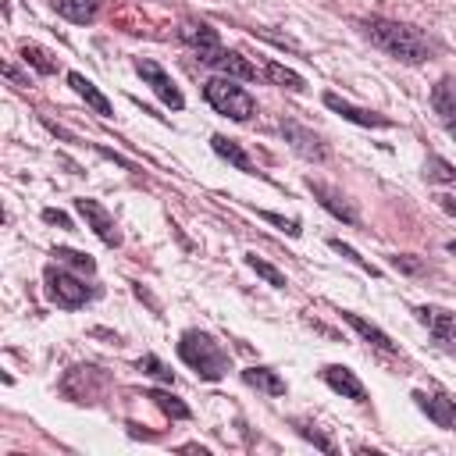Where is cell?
Masks as SVG:
<instances>
[{
    "instance_id": "cell-1",
    "label": "cell",
    "mask_w": 456,
    "mask_h": 456,
    "mask_svg": "<svg viewBox=\"0 0 456 456\" xmlns=\"http://www.w3.org/2000/svg\"><path fill=\"white\" fill-rule=\"evenodd\" d=\"M363 32L367 39L385 50L388 57L403 61V64H424L431 57V43L420 28L406 25V21H392V18H367L363 21Z\"/></svg>"
},
{
    "instance_id": "cell-2",
    "label": "cell",
    "mask_w": 456,
    "mask_h": 456,
    "mask_svg": "<svg viewBox=\"0 0 456 456\" xmlns=\"http://www.w3.org/2000/svg\"><path fill=\"white\" fill-rule=\"evenodd\" d=\"M178 356H182L200 378H207V381H217V378H224V370H228L224 349H221L210 335H203V331H185L182 342H178Z\"/></svg>"
},
{
    "instance_id": "cell-3",
    "label": "cell",
    "mask_w": 456,
    "mask_h": 456,
    "mask_svg": "<svg viewBox=\"0 0 456 456\" xmlns=\"http://www.w3.org/2000/svg\"><path fill=\"white\" fill-rule=\"evenodd\" d=\"M203 96H207V103H210L217 114H224V118L249 121V118L256 114V100H253L235 78H210V82L203 86Z\"/></svg>"
},
{
    "instance_id": "cell-4",
    "label": "cell",
    "mask_w": 456,
    "mask_h": 456,
    "mask_svg": "<svg viewBox=\"0 0 456 456\" xmlns=\"http://www.w3.org/2000/svg\"><path fill=\"white\" fill-rule=\"evenodd\" d=\"M43 281H46V296H50L57 306H64V310H78V306H86V303L93 299V289H89L86 281H78L75 274H68V271L46 267V271H43Z\"/></svg>"
},
{
    "instance_id": "cell-5",
    "label": "cell",
    "mask_w": 456,
    "mask_h": 456,
    "mask_svg": "<svg viewBox=\"0 0 456 456\" xmlns=\"http://www.w3.org/2000/svg\"><path fill=\"white\" fill-rule=\"evenodd\" d=\"M178 36H182V39H185V43H189L196 53H200V61H203V64H214V68H217L221 53H224L217 28H210L207 21H182Z\"/></svg>"
},
{
    "instance_id": "cell-6",
    "label": "cell",
    "mask_w": 456,
    "mask_h": 456,
    "mask_svg": "<svg viewBox=\"0 0 456 456\" xmlns=\"http://www.w3.org/2000/svg\"><path fill=\"white\" fill-rule=\"evenodd\" d=\"M278 132L285 135V142H292V150H296L299 157H306V160H324V157H328V146H324L321 135L310 132L306 125H299V121H292V118H281V121H278Z\"/></svg>"
},
{
    "instance_id": "cell-7",
    "label": "cell",
    "mask_w": 456,
    "mask_h": 456,
    "mask_svg": "<svg viewBox=\"0 0 456 456\" xmlns=\"http://www.w3.org/2000/svg\"><path fill=\"white\" fill-rule=\"evenodd\" d=\"M135 71H139V75L150 82V89H153V93H157V96H160V100H164L171 110H182V107H185L182 89L175 86V78H171V75H167V71H164L157 61H139V64H135Z\"/></svg>"
},
{
    "instance_id": "cell-8",
    "label": "cell",
    "mask_w": 456,
    "mask_h": 456,
    "mask_svg": "<svg viewBox=\"0 0 456 456\" xmlns=\"http://www.w3.org/2000/svg\"><path fill=\"white\" fill-rule=\"evenodd\" d=\"M417 317H420V324L431 331V338H435L442 349L456 353V314H452V310H442V306H420Z\"/></svg>"
},
{
    "instance_id": "cell-9",
    "label": "cell",
    "mask_w": 456,
    "mask_h": 456,
    "mask_svg": "<svg viewBox=\"0 0 456 456\" xmlns=\"http://www.w3.org/2000/svg\"><path fill=\"white\" fill-rule=\"evenodd\" d=\"M75 210L89 221V228L100 235V242H107V246H118V242H121V232H118L114 217L107 214L103 203H96V200H75Z\"/></svg>"
},
{
    "instance_id": "cell-10",
    "label": "cell",
    "mask_w": 456,
    "mask_h": 456,
    "mask_svg": "<svg viewBox=\"0 0 456 456\" xmlns=\"http://www.w3.org/2000/svg\"><path fill=\"white\" fill-rule=\"evenodd\" d=\"M310 185V192H314V200L331 214V217H338V221H346V224H356L360 221V214H356V207L338 192V189H331V185H324V182H306Z\"/></svg>"
},
{
    "instance_id": "cell-11",
    "label": "cell",
    "mask_w": 456,
    "mask_h": 456,
    "mask_svg": "<svg viewBox=\"0 0 456 456\" xmlns=\"http://www.w3.org/2000/svg\"><path fill=\"white\" fill-rule=\"evenodd\" d=\"M324 107L335 110V114H342V118L353 121V125H363V128H392V118L374 114V110H363V107H353L349 100H342V96H335V93H324Z\"/></svg>"
},
{
    "instance_id": "cell-12",
    "label": "cell",
    "mask_w": 456,
    "mask_h": 456,
    "mask_svg": "<svg viewBox=\"0 0 456 456\" xmlns=\"http://www.w3.org/2000/svg\"><path fill=\"white\" fill-rule=\"evenodd\" d=\"M431 107H435L438 121L445 125V132L456 135V78H452V75H445V78L435 82V89H431Z\"/></svg>"
},
{
    "instance_id": "cell-13",
    "label": "cell",
    "mask_w": 456,
    "mask_h": 456,
    "mask_svg": "<svg viewBox=\"0 0 456 456\" xmlns=\"http://www.w3.org/2000/svg\"><path fill=\"white\" fill-rule=\"evenodd\" d=\"M321 378H324V385H328V388L342 392L346 399L367 403V388H363V381H360L349 367H342V363H328V367H321Z\"/></svg>"
},
{
    "instance_id": "cell-14",
    "label": "cell",
    "mask_w": 456,
    "mask_h": 456,
    "mask_svg": "<svg viewBox=\"0 0 456 456\" xmlns=\"http://www.w3.org/2000/svg\"><path fill=\"white\" fill-rule=\"evenodd\" d=\"M413 399H417V406L438 424V428H445V431H456V403L449 399V395H431V392H413Z\"/></svg>"
},
{
    "instance_id": "cell-15",
    "label": "cell",
    "mask_w": 456,
    "mask_h": 456,
    "mask_svg": "<svg viewBox=\"0 0 456 456\" xmlns=\"http://www.w3.org/2000/svg\"><path fill=\"white\" fill-rule=\"evenodd\" d=\"M68 86H71V89H75V93H78V96H82L96 114H103V118H110V114H114L110 100H107V96H103V93H100V89H96L82 71H68Z\"/></svg>"
},
{
    "instance_id": "cell-16",
    "label": "cell",
    "mask_w": 456,
    "mask_h": 456,
    "mask_svg": "<svg viewBox=\"0 0 456 456\" xmlns=\"http://www.w3.org/2000/svg\"><path fill=\"white\" fill-rule=\"evenodd\" d=\"M342 317H346V321H349V324H353V328H356V331H360L374 349H381V353H395V342H392L378 324H370L367 317H360V314H353V310H342Z\"/></svg>"
},
{
    "instance_id": "cell-17",
    "label": "cell",
    "mask_w": 456,
    "mask_h": 456,
    "mask_svg": "<svg viewBox=\"0 0 456 456\" xmlns=\"http://www.w3.org/2000/svg\"><path fill=\"white\" fill-rule=\"evenodd\" d=\"M53 11L75 25H89L100 11V0H53Z\"/></svg>"
},
{
    "instance_id": "cell-18",
    "label": "cell",
    "mask_w": 456,
    "mask_h": 456,
    "mask_svg": "<svg viewBox=\"0 0 456 456\" xmlns=\"http://www.w3.org/2000/svg\"><path fill=\"white\" fill-rule=\"evenodd\" d=\"M210 146H214V153H217V157H224L228 164H235L239 171L253 175V160L246 157V150H242L235 139H228V135H214V139H210Z\"/></svg>"
},
{
    "instance_id": "cell-19",
    "label": "cell",
    "mask_w": 456,
    "mask_h": 456,
    "mask_svg": "<svg viewBox=\"0 0 456 456\" xmlns=\"http://www.w3.org/2000/svg\"><path fill=\"white\" fill-rule=\"evenodd\" d=\"M242 381L253 385V388H260V392H267V395H285V381L271 367H246L242 370Z\"/></svg>"
},
{
    "instance_id": "cell-20",
    "label": "cell",
    "mask_w": 456,
    "mask_h": 456,
    "mask_svg": "<svg viewBox=\"0 0 456 456\" xmlns=\"http://www.w3.org/2000/svg\"><path fill=\"white\" fill-rule=\"evenodd\" d=\"M217 68L228 75V78H242V82H253L256 78V64H249L242 53H235V50H224L221 53V61H217Z\"/></svg>"
},
{
    "instance_id": "cell-21",
    "label": "cell",
    "mask_w": 456,
    "mask_h": 456,
    "mask_svg": "<svg viewBox=\"0 0 456 456\" xmlns=\"http://www.w3.org/2000/svg\"><path fill=\"white\" fill-rule=\"evenodd\" d=\"M264 75H267L271 82L285 86V89H296V93H299V89H306V82H303L292 68H285V64H278V61H267V64H264Z\"/></svg>"
},
{
    "instance_id": "cell-22",
    "label": "cell",
    "mask_w": 456,
    "mask_h": 456,
    "mask_svg": "<svg viewBox=\"0 0 456 456\" xmlns=\"http://www.w3.org/2000/svg\"><path fill=\"white\" fill-rule=\"evenodd\" d=\"M21 61L32 64L39 75H53L57 71V61H50V53L43 46H21Z\"/></svg>"
},
{
    "instance_id": "cell-23",
    "label": "cell",
    "mask_w": 456,
    "mask_h": 456,
    "mask_svg": "<svg viewBox=\"0 0 456 456\" xmlns=\"http://www.w3.org/2000/svg\"><path fill=\"white\" fill-rule=\"evenodd\" d=\"M246 264H249V267H253V271H256V274H260L267 285H274V289H285V285H289V278H285L278 267H271L267 260H260L256 253H249V256H246Z\"/></svg>"
},
{
    "instance_id": "cell-24",
    "label": "cell",
    "mask_w": 456,
    "mask_h": 456,
    "mask_svg": "<svg viewBox=\"0 0 456 456\" xmlns=\"http://www.w3.org/2000/svg\"><path fill=\"white\" fill-rule=\"evenodd\" d=\"M424 175H428V182H449V185H456V167L449 160H442V157H428Z\"/></svg>"
},
{
    "instance_id": "cell-25",
    "label": "cell",
    "mask_w": 456,
    "mask_h": 456,
    "mask_svg": "<svg viewBox=\"0 0 456 456\" xmlns=\"http://www.w3.org/2000/svg\"><path fill=\"white\" fill-rule=\"evenodd\" d=\"M146 399H153L167 417H178V420H185V417H189V406H185V403H178V399H175V395H167V392H150Z\"/></svg>"
},
{
    "instance_id": "cell-26",
    "label": "cell",
    "mask_w": 456,
    "mask_h": 456,
    "mask_svg": "<svg viewBox=\"0 0 456 456\" xmlns=\"http://www.w3.org/2000/svg\"><path fill=\"white\" fill-rule=\"evenodd\" d=\"M53 256H57V260H64V264H71L75 271H86V274H93V271H96V260H93V256H86V253H75V249H53Z\"/></svg>"
},
{
    "instance_id": "cell-27",
    "label": "cell",
    "mask_w": 456,
    "mask_h": 456,
    "mask_svg": "<svg viewBox=\"0 0 456 456\" xmlns=\"http://www.w3.org/2000/svg\"><path fill=\"white\" fill-rule=\"evenodd\" d=\"M331 249H338V253H342V256H349V260H353V264H356V267H363V271H367V274H378V267H374V264H367V260H363V256H360V253H356V249H353V246H346V242H342V239H331Z\"/></svg>"
},
{
    "instance_id": "cell-28",
    "label": "cell",
    "mask_w": 456,
    "mask_h": 456,
    "mask_svg": "<svg viewBox=\"0 0 456 456\" xmlns=\"http://www.w3.org/2000/svg\"><path fill=\"white\" fill-rule=\"evenodd\" d=\"M260 217L271 221V224H278V228L289 232V235H299V221H296V217H281V214H271V210H260Z\"/></svg>"
},
{
    "instance_id": "cell-29",
    "label": "cell",
    "mask_w": 456,
    "mask_h": 456,
    "mask_svg": "<svg viewBox=\"0 0 456 456\" xmlns=\"http://www.w3.org/2000/svg\"><path fill=\"white\" fill-rule=\"evenodd\" d=\"M139 367H142L146 374H153V378H164V381H171V370H167V367H164L157 356H142V360H139Z\"/></svg>"
},
{
    "instance_id": "cell-30",
    "label": "cell",
    "mask_w": 456,
    "mask_h": 456,
    "mask_svg": "<svg viewBox=\"0 0 456 456\" xmlns=\"http://www.w3.org/2000/svg\"><path fill=\"white\" fill-rule=\"evenodd\" d=\"M299 435H303V438H310L314 445H321L324 452H335V442H331V438H324L321 431H314V428H306V424H299Z\"/></svg>"
},
{
    "instance_id": "cell-31",
    "label": "cell",
    "mask_w": 456,
    "mask_h": 456,
    "mask_svg": "<svg viewBox=\"0 0 456 456\" xmlns=\"http://www.w3.org/2000/svg\"><path fill=\"white\" fill-rule=\"evenodd\" d=\"M43 221H50V224H61V228H71V221H68L61 210H53V207H46V210H43Z\"/></svg>"
},
{
    "instance_id": "cell-32",
    "label": "cell",
    "mask_w": 456,
    "mask_h": 456,
    "mask_svg": "<svg viewBox=\"0 0 456 456\" xmlns=\"http://www.w3.org/2000/svg\"><path fill=\"white\" fill-rule=\"evenodd\" d=\"M392 264H395V267H403V271H420V264H417V260H410V256H392Z\"/></svg>"
},
{
    "instance_id": "cell-33",
    "label": "cell",
    "mask_w": 456,
    "mask_h": 456,
    "mask_svg": "<svg viewBox=\"0 0 456 456\" xmlns=\"http://www.w3.org/2000/svg\"><path fill=\"white\" fill-rule=\"evenodd\" d=\"M438 200H442V207H445L449 214H456V203H452V200H445V196H438Z\"/></svg>"
}]
</instances>
